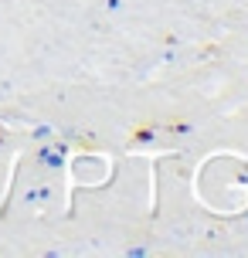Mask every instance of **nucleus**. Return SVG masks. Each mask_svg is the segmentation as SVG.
I'll return each instance as SVG.
<instances>
[]
</instances>
